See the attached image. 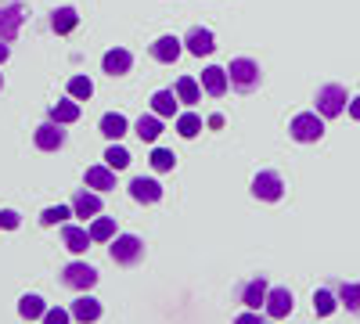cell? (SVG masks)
<instances>
[{"label":"cell","mask_w":360,"mask_h":324,"mask_svg":"<svg viewBox=\"0 0 360 324\" xmlns=\"http://www.w3.org/2000/svg\"><path fill=\"white\" fill-rule=\"evenodd\" d=\"M227 76H231V86L238 94H252L263 83V69H259V62H252V58H234Z\"/></svg>","instance_id":"6da1fadb"},{"label":"cell","mask_w":360,"mask_h":324,"mask_svg":"<svg viewBox=\"0 0 360 324\" xmlns=\"http://www.w3.org/2000/svg\"><path fill=\"white\" fill-rule=\"evenodd\" d=\"M108 256H112V263H119V267H137V263L144 259V242L137 238V234H115L112 245H108Z\"/></svg>","instance_id":"7a4b0ae2"},{"label":"cell","mask_w":360,"mask_h":324,"mask_svg":"<svg viewBox=\"0 0 360 324\" xmlns=\"http://www.w3.org/2000/svg\"><path fill=\"white\" fill-rule=\"evenodd\" d=\"M314 101H317V112L324 115V119H335V115H342L349 94H346V86H342V83H324Z\"/></svg>","instance_id":"3957f363"},{"label":"cell","mask_w":360,"mask_h":324,"mask_svg":"<svg viewBox=\"0 0 360 324\" xmlns=\"http://www.w3.org/2000/svg\"><path fill=\"white\" fill-rule=\"evenodd\" d=\"M288 134H292L295 141H303V144L321 141V137H324V115H321V112H299L295 119H292V127H288Z\"/></svg>","instance_id":"277c9868"},{"label":"cell","mask_w":360,"mask_h":324,"mask_svg":"<svg viewBox=\"0 0 360 324\" xmlns=\"http://www.w3.org/2000/svg\"><path fill=\"white\" fill-rule=\"evenodd\" d=\"M25 22V4L22 0H0V40H15Z\"/></svg>","instance_id":"5b68a950"},{"label":"cell","mask_w":360,"mask_h":324,"mask_svg":"<svg viewBox=\"0 0 360 324\" xmlns=\"http://www.w3.org/2000/svg\"><path fill=\"white\" fill-rule=\"evenodd\" d=\"M62 285L72 288V292H90L98 285V271L90 267V263H69L62 271Z\"/></svg>","instance_id":"8992f818"},{"label":"cell","mask_w":360,"mask_h":324,"mask_svg":"<svg viewBox=\"0 0 360 324\" xmlns=\"http://www.w3.org/2000/svg\"><path fill=\"white\" fill-rule=\"evenodd\" d=\"M252 195H256V198H263V202H278V198L285 195V181H281V173H274V169L256 173V176H252Z\"/></svg>","instance_id":"52a82bcc"},{"label":"cell","mask_w":360,"mask_h":324,"mask_svg":"<svg viewBox=\"0 0 360 324\" xmlns=\"http://www.w3.org/2000/svg\"><path fill=\"white\" fill-rule=\"evenodd\" d=\"M266 278L263 274H256V278H249V281H242L238 285V303L242 306H249V310H259V306H266Z\"/></svg>","instance_id":"ba28073f"},{"label":"cell","mask_w":360,"mask_h":324,"mask_svg":"<svg viewBox=\"0 0 360 324\" xmlns=\"http://www.w3.org/2000/svg\"><path fill=\"white\" fill-rule=\"evenodd\" d=\"M33 141H37V148H40V152H58V148L65 144V130H62V123L47 119V123H40V127H37Z\"/></svg>","instance_id":"9c48e42d"},{"label":"cell","mask_w":360,"mask_h":324,"mask_svg":"<svg viewBox=\"0 0 360 324\" xmlns=\"http://www.w3.org/2000/svg\"><path fill=\"white\" fill-rule=\"evenodd\" d=\"M202 86H205V94H209V98H224V94H227V86H231L227 69H220V65H209V69L202 72Z\"/></svg>","instance_id":"30bf717a"},{"label":"cell","mask_w":360,"mask_h":324,"mask_svg":"<svg viewBox=\"0 0 360 324\" xmlns=\"http://www.w3.org/2000/svg\"><path fill=\"white\" fill-rule=\"evenodd\" d=\"M130 195L137 202H144V205H152V202L162 198V184L152 181V176H134V181H130Z\"/></svg>","instance_id":"8fae6325"},{"label":"cell","mask_w":360,"mask_h":324,"mask_svg":"<svg viewBox=\"0 0 360 324\" xmlns=\"http://www.w3.org/2000/svg\"><path fill=\"white\" fill-rule=\"evenodd\" d=\"M180 44H184V40H176V37H159L152 44V58H155V62H162V65H173L176 58H180V51H184Z\"/></svg>","instance_id":"7c38bea8"},{"label":"cell","mask_w":360,"mask_h":324,"mask_svg":"<svg viewBox=\"0 0 360 324\" xmlns=\"http://www.w3.org/2000/svg\"><path fill=\"white\" fill-rule=\"evenodd\" d=\"M101 65H105V72H108V76H127V72L134 69V54H130V51H123V47H115V51H108V54H105V62H101Z\"/></svg>","instance_id":"4fadbf2b"},{"label":"cell","mask_w":360,"mask_h":324,"mask_svg":"<svg viewBox=\"0 0 360 324\" xmlns=\"http://www.w3.org/2000/svg\"><path fill=\"white\" fill-rule=\"evenodd\" d=\"M184 47H188L195 58H202V54H213V51H217V44H213V33H209V29H202V25H195L191 33H188Z\"/></svg>","instance_id":"5bb4252c"},{"label":"cell","mask_w":360,"mask_h":324,"mask_svg":"<svg viewBox=\"0 0 360 324\" xmlns=\"http://www.w3.org/2000/svg\"><path fill=\"white\" fill-rule=\"evenodd\" d=\"M72 213L83 216V220H86V216H98V213H101V198H98L94 191L79 188V191L72 195Z\"/></svg>","instance_id":"9a60e30c"},{"label":"cell","mask_w":360,"mask_h":324,"mask_svg":"<svg viewBox=\"0 0 360 324\" xmlns=\"http://www.w3.org/2000/svg\"><path fill=\"white\" fill-rule=\"evenodd\" d=\"M266 313L274 317V320H281L285 313H292V292L288 288H270L266 292Z\"/></svg>","instance_id":"2e32d148"},{"label":"cell","mask_w":360,"mask_h":324,"mask_svg":"<svg viewBox=\"0 0 360 324\" xmlns=\"http://www.w3.org/2000/svg\"><path fill=\"white\" fill-rule=\"evenodd\" d=\"M69 313H72L76 320H83V324H90V320H98V317H101V303H98L94 296H86V292H83V296H79V299H72V306H69Z\"/></svg>","instance_id":"e0dca14e"},{"label":"cell","mask_w":360,"mask_h":324,"mask_svg":"<svg viewBox=\"0 0 360 324\" xmlns=\"http://www.w3.org/2000/svg\"><path fill=\"white\" fill-rule=\"evenodd\" d=\"M62 242H65V249H69V252H86L94 238H90V231L65 223V227H62Z\"/></svg>","instance_id":"ac0fdd59"},{"label":"cell","mask_w":360,"mask_h":324,"mask_svg":"<svg viewBox=\"0 0 360 324\" xmlns=\"http://www.w3.org/2000/svg\"><path fill=\"white\" fill-rule=\"evenodd\" d=\"M86 188L112 191V188H115V169H112V166H90V169H86Z\"/></svg>","instance_id":"d6986e66"},{"label":"cell","mask_w":360,"mask_h":324,"mask_svg":"<svg viewBox=\"0 0 360 324\" xmlns=\"http://www.w3.org/2000/svg\"><path fill=\"white\" fill-rule=\"evenodd\" d=\"M162 115H141V119H137V127H134V134L144 141V144H155L159 141V134H162Z\"/></svg>","instance_id":"ffe728a7"},{"label":"cell","mask_w":360,"mask_h":324,"mask_svg":"<svg viewBox=\"0 0 360 324\" xmlns=\"http://www.w3.org/2000/svg\"><path fill=\"white\" fill-rule=\"evenodd\" d=\"M176 91H155L152 94V112L162 115V119H169V115H176Z\"/></svg>","instance_id":"44dd1931"},{"label":"cell","mask_w":360,"mask_h":324,"mask_svg":"<svg viewBox=\"0 0 360 324\" xmlns=\"http://www.w3.org/2000/svg\"><path fill=\"white\" fill-rule=\"evenodd\" d=\"M127 127H130V123H127L123 112H108L105 119H101V134H105L108 141H119V137L127 134Z\"/></svg>","instance_id":"7402d4cb"},{"label":"cell","mask_w":360,"mask_h":324,"mask_svg":"<svg viewBox=\"0 0 360 324\" xmlns=\"http://www.w3.org/2000/svg\"><path fill=\"white\" fill-rule=\"evenodd\" d=\"M76 22H79V15H76V8H58L54 15H51V29H54V33H72V29H76Z\"/></svg>","instance_id":"603a6c76"},{"label":"cell","mask_w":360,"mask_h":324,"mask_svg":"<svg viewBox=\"0 0 360 324\" xmlns=\"http://www.w3.org/2000/svg\"><path fill=\"white\" fill-rule=\"evenodd\" d=\"M51 119L54 123H76L79 119V105L76 101H58V105H51Z\"/></svg>","instance_id":"cb8c5ba5"},{"label":"cell","mask_w":360,"mask_h":324,"mask_svg":"<svg viewBox=\"0 0 360 324\" xmlns=\"http://www.w3.org/2000/svg\"><path fill=\"white\" fill-rule=\"evenodd\" d=\"M176 98L184 101V105H198V101H202L198 83H195L191 76H180V79H176Z\"/></svg>","instance_id":"d4e9b609"},{"label":"cell","mask_w":360,"mask_h":324,"mask_svg":"<svg viewBox=\"0 0 360 324\" xmlns=\"http://www.w3.org/2000/svg\"><path fill=\"white\" fill-rule=\"evenodd\" d=\"M18 313H22L25 320H40V317L47 313V306H44L40 296H22V299H18Z\"/></svg>","instance_id":"484cf974"},{"label":"cell","mask_w":360,"mask_h":324,"mask_svg":"<svg viewBox=\"0 0 360 324\" xmlns=\"http://www.w3.org/2000/svg\"><path fill=\"white\" fill-rule=\"evenodd\" d=\"M176 134H180V137H188V141H191V137H198V134H202V119H198L195 112L176 115Z\"/></svg>","instance_id":"4316f807"},{"label":"cell","mask_w":360,"mask_h":324,"mask_svg":"<svg viewBox=\"0 0 360 324\" xmlns=\"http://www.w3.org/2000/svg\"><path fill=\"white\" fill-rule=\"evenodd\" d=\"M90 238L94 242H112L115 238V220L112 216H98L94 223H90Z\"/></svg>","instance_id":"83f0119b"},{"label":"cell","mask_w":360,"mask_h":324,"mask_svg":"<svg viewBox=\"0 0 360 324\" xmlns=\"http://www.w3.org/2000/svg\"><path fill=\"white\" fill-rule=\"evenodd\" d=\"M105 162L119 173V169H127V166H130V152L123 148V144H115V141H112V144H108V152H105Z\"/></svg>","instance_id":"f1b7e54d"},{"label":"cell","mask_w":360,"mask_h":324,"mask_svg":"<svg viewBox=\"0 0 360 324\" xmlns=\"http://www.w3.org/2000/svg\"><path fill=\"white\" fill-rule=\"evenodd\" d=\"M335 303H339V296H335L332 288H317V292H314V310H317L321 317H324V313H332Z\"/></svg>","instance_id":"f546056e"},{"label":"cell","mask_w":360,"mask_h":324,"mask_svg":"<svg viewBox=\"0 0 360 324\" xmlns=\"http://www.w3.org/2000/svg\"><path fill=\"white\" fill-rule=\"evenodd\" d=\"M335 296H339V303L346 306V310H360V285H339L335 288Z\"/></svg>","instance_id":"4dcf8cb0"},{"label":"cell","mask_w":360,"mask_h":324,"mask_svg":"<svg viewBox=\"0 0 360 324\" xmlns=\"http://www.w3.org/2000/svg\"><path fill=\"white\" fill-rule=\"evenodd\" d=\"M72 216V205H51V209L40 213V223L44 227H54V223H65Z\"/></svg>","instance_id":"1f68e13d"},{"label":"cell","mask_w":360,"mask_h":324,"mask_svg":"<svg viewBox=\"0 0 360 324\" xmlns=\"http://www.w3.org/2000/svg\"><path fill=\"white\" fill-rule=\"evenodd\" d=\"M69 94H72L76 101H86L90 94H94V83H90L86 76H72V79H69Z\"/></svg>","instance_id":"d6a6232c"},{"label":"cell","mask_w":360,"mask_h":324,"mask_svg":"<svg viewBox=\"0 0 360 324\" xmlns=\"http://www.w3.org/2000/svg\"><path fill=\"white\" fill-rule=\"evenodd\" d=\"M173 162H176V155H173V152H166V148H155V152H152V169L169 173V169H173Z\"/></svg>","instance_id":"836d02e7"},{"label":"cell","mask_w":360,"mask_h":324,"mask_svg":"<svg viewBox=\"0 0 360 324\" xmlns=\"http://www.w3.org/2000/svg\"><path fill=\"white\" fill-rule=\"evenodd\" d=\"M72 320V313L69 310H62V306H54V310H47L44 313V324H69Z\"/></svg>","instance_id":"e575fe53"},{"label":"cell","mask_w":360,"mask_h":324,"mask_svg":"<svg viewBox=\"0 0 360 324\" xmlns=\"http://www.w3.org/2000/svg\"><path fill=\"white\" fill-rule=\"evenodd\" d=\"M18 223H22V216L15 209H0V227H4V231H15Z\"/></svg>","instance_id":"d590c367"},{"label":"cell","mask_w":360,"mask_h":324,"mask_svg":"<svg viewBox=\"0 0 360 324\" xmlns=\"http://www.w3.org/2000/svg\"><path fill=\"white\" fill-rule=\"evenodd\" d=\"M234 324H263V320H259V313L245 310V313H238V317H234Z\"/></svg>","instance_id":"8d00e7d4"},{"label":"cell","mask_w":360,"mask_h":324,"mask_svg":"<svg viewBox=\"0 0 360 324\" xmlns=\"http://www.w3.org/2000/svg\"><path fill=\"white\" fill-rule=\"evenodd\" d=\"M349 115L360 123V98H353V101H349Z\"/></svg>","instance_id":"74e56055"},{"label":"cell","mask_w":360,"mask_h":324,"mask_svg":"<svg viewBox=\"0 0 360 324\" xmlns=\"http://www.w3.org/2000/svg\"><path fill=\"white\" fill-rule=\"evenodd\" d=\"M8 54H11L8 51V40H0V62H8Z\"/></svg>","instance_id":"f35d334b"},{"label":"cell","mask_w":360,"mask_h":324,"mask_svg":"<svg viewBox=\"0 0 360 324\" xmlns=\"http://www.w3.org/2000/svg\"><path fill=\"white\" fill-rule=\"evenodd\" d=\"M0 86H4V76H0Z\"/></svg>","instance_id":"ab89813d"}]
</instances>
